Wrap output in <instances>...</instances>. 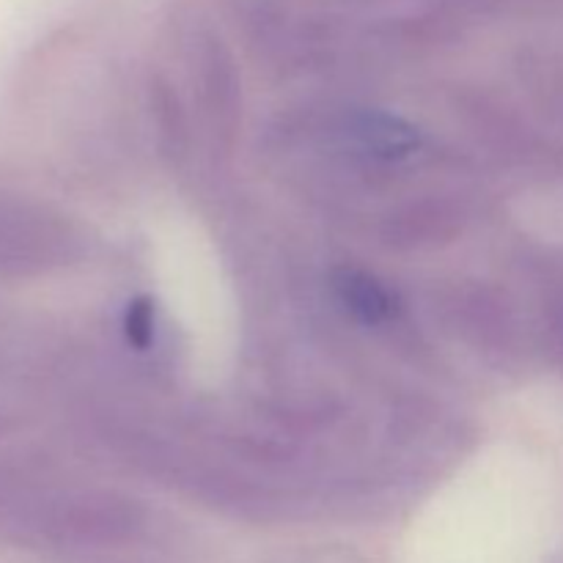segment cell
I'll use <instances>...</instances> for the list:
<instances>
[{
  "instance_id": "1",
  "label": "cell",
  "mask_w": 563,
  "mask_h": 563,
  "mask_svg": "<svg viewBox=\"0 0 563 563\" xmlns=\"http://www.w3.org/2000/svg\"><path fill=\"white\" fill-rule=\"evenodd\" d=\"M357 143L377 157H405L418 148V132L388 113H363L355 119Z\"/></svg>"
},
{
  "instance_id": "2",
  "label": "cell",
  "mask_w": 563,
  "mask_h": 563,
  "mask_svg": "<svg viewBox=\"0 0 563 563\" xmlns=\"http://www.w3.org/2000/svg\"><path fill=\"white\" fill-rule=\"evenodd\" d=\"M335 291H339L341 302L368 324L385 322L394 313V300H390L388 289L363 269H341L335 275Z\"/></svg>"
},
{
  "instance_id": "3",
  "label": "cell",
  "mask_w": 563,
  "mask_h": 563,
  "mask_svg": "<svg viewBox=\"0 0 563 563\" xmlns=\"http://www.w3.org/2000/svg\"><path fill=\"white\" fill-rule=\"evenodd\" d=\"M124 333L137 350H146L154 339V302L148 297H137L124 317Z\"/></svg>"
}]
</instances>
